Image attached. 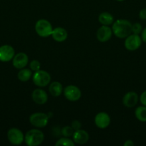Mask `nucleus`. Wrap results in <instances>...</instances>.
I'll return each mask as SVG.
<instances>
[{
	"label": "nucleus",
	"instance_id": "obj_1",
	"mask_svg": "<svg viewBox=\"0 0 146 146\" xmlns=\"http://www.w3.org/2000/svg\"><path fill=\"white\" fill-rule=\"evenodd\" d=\"M113 33L119 38H125L132 34V23L129 20L120 19L114 21L112 26Z\"/></svg>",
	"mask_w": 146,
	"mask_h": 146
},
{
	"label": "nucleus",
	"instance_id": "obj_2",
	"mask_svg": "<svg viewBox=\"0 0 146 146\" xmlns=\"http://www.w3.org/2000/svg\"><path fill=\"white\" fill-rule=\"evenodd\" d=\"M44 141V135L40 129H31L24 135V143L28 146H38Z\"/></svg>",
	"mask_w": 146,
	"mask_h": 146
},
{
	"label": "nucleus",
	"instance_id": "obj_3",
	"mask_svg": "<svg viewBox=\"0 0 146 146\" xmlns=\"http://www.w3.org/2000/svg\"><path fill=\"white\" fill-rule=\"evenodd\" d=\"M34 29L37 35L43 38L50 36L53 31V27L51 23L44 19H39L36 22Z\"/></svg>",
	"mask_w": 146,
	"mask_h": 146
},
{
	"label": "nucleus",
	"instance_id": "obj_4",
	"mask_svg": "<svg viewBox=\"0 0 146 146\" xmlns=\"http://www.w3.org/2000/svg\"><path fill=\"white\" fill-rule=\"evenodd\" d=\"M31 78H32L34 85L38 86L39 88L47 86L50 84V81H51L50 74L47 71L41 69L34 71Z\"/></svg>",
	"mask_w": 146,
	"mask_h": 146
},
{
	"label": "nucleus",
	"instance_id": "obj_5",
	"mask_svg": "<svg viewBox=\"0 0 146 146\" xmlns=\"http://www.w3.org/2000/svg\"><path fill=\"white\" fill-rule=\"evenodd\" d=\"M50 118L47 113L42 112H36L29 116V123L31 125L37 128H44L49 123Z\"/></svg>",
	"mask_w": 146,
	"mask_h": 146
},
{
	"label": "nucleus",
	"instance_id": "obj_6",
	"mask_svg": "<svg viewBox=\"0 0 146 146\" xmlns=\"http://www.w3.org/2000/svg\"><path fill=\"white\" fill-rule=\"evenodd\" d=\"M142 42L143 41L140 35L132 33L125 38L124 45L127 51H135L141 46Z\"/></svg>",
	"mask_w": 146,
	"mask_h": 146
},
{
	"label": "nucleus",
	"instance_id": "obj_7",
	"mask_svg": "<svg viewBox=\"0 0 146 146\" xmlns=\"http://www.w3.org/2000/svg\"><path fill=\"white\" fill-rule=\"evenodd\" d=\"M7 138L10 143L19 145L24 142V135L22 131L17 128H11L7 132Z\"/></svg>",
	"mask_w": 146,
	"mask_h": 146
},
{
	"label": "nucleus",
	"instance_id": "obj_8",
	"mask_svg": "<svg viewBox=\"0 0 146 146\" xmlns=\"http://www.w3.org/2000/svg\"><path fill=\"white\" fill-rule=\"evenodd\" d=\"M63 94L67 100L71 102L79 101L82 96V92L80 88L74 85H69L63 90Z\"/></svg>",
	"mask_w": 146,
	"mask_h": 146
},
{
	"label": "nucleus",
	"instance_id": "obj_9",
	"mask_svg": "<svg viewBox=\"0 0 146 146\" xmlns=\"http://www.w3.org/2000/svg\"><path fill=\"white\" fill-rule=\"evenodd\" d=\"M94 124L96 126L100 129H105L110 125L111 119L109 115L105 112H100L94 117Z\"/></svg>",
	"mask_w": 146,
	"mask_h": 146
},
{
	"label": "nucleus",
	"instance_id": "obj_10",
	"mask_svg": "<svg viewBox=\"0 0 146 146\" xmlns=\"http://www.w3.org/2000/svg\"><path fill=\"white\" fill-rule=\"evenodd\" d=\"M15 55L14 48L10 45H3L0 46V61L9 62L12 61Z\"/></svg>",
	"mask_w": 146,
	"mask_h": 146
},
{
	"label": "nucleus",
	"instance_id": "obj_11",
	"mask_svg": "<svg viewBox=\"0 0 146 146\" xmlns=\"http://www.w3.org/2000/svg\"><path fill=\"white\" fill-rule=\"evenodd\" d=\"M113 34V33L112 28H110L109 26L102 25V27H100L97 29V33H96V37L99 41L104 43L108 41L112 38Z\"/></svg>",
	"mask_w": 146,
	"mask_h": 146
},
{
	"label": "nucleus",
	"instance_id": "obj_12",
	"mask_svg": "<svg viewBox=\"0 0 146 146\" xmlns=\"http://www.w3.org/2000/svg\"><path fill=\"white\" fill-rule=\"evenodd\" d=\"M29 63V57L27 54L24 52L17 53L14 55L12 59V65L17 69L25 68Z\"/></svg>",
	"mask_w": 146,
	"mask_h": 146
},
{
	"label": "nucleus",
	"instance_id": "obj_13",
	"mask_svg": "<svg viewBox=\"0 0 146 146\" xmlns=\"http://www.w3.org/2000/svg\"><path fill=\"white\" fill-rule=\"evenodd\" d=\"M139 101V96L135 91L126 93L123 98V104L126 108H134Z\"/></svg>",
	"mask_w": 146,
	"mask_h": 146
},
{
	"label": "nucleus",
	"instance_id": "obj_14",
	"mask_svg": "<svg viewBox=\"0 0 146 146\" xmlns=\"http://www.w3.org/2000/svg\"><path fill=\"white\" fill-rule=\"evenodd\" d=\"M31 98L35 104L38 105H43L48 101V95L44 90L41 88L34 89L31 93Z\"/></svg>",
	"mask_w": 146,
	"mask_h": 146
},
{
	"label": "nucleus",
	"instance_id": "obj_15",
	"mask_svg": "<svg viewBox=\"0 0 146 146\" xmlns=\"http://www.w3.org/2000/svg\"><path fill=\"white\" fill-rule=\"evenodd\" d=\"M90 139L89 133L84 130L79 129L74 131L72 135V140L74 143L79 144V145H83L86 143L88 142Z\"/></svg>",
	"mask_w": 146,
	"mask_h": 146
},
{
	"label": "nucleus",
	"instance_id": "obj_16",
	"mask_svg": "<svg viewBox=\"0 0 146 146\" xmlns=\"http://www.w3.org/2000/svg\"><path fill=\"white\" fill-rule=\"evenodd\" d=\"M51 36L53 39L57 41V42H63L68 37V32L63 27H58L53 29Z\"/></svg>",
	"mask_w": 146,
	"mask_h": 146
},
{
	"label": "nucleus",
	"instance_id": "obj_17",
	"mask_svg": "<svg viewBox=\"0 0 146 146\" xmlns=\"http://www.w3.org/2000/svg\"><path fill=\"white\" fill-rule=\"evenodd\" d=\"M62 84L59 81H53L50 83L49 86V92L52 96L59 97L63 93Z\"/></svg>",
	"mask_w": 146,
	"mask_h": 146
},
{
	"label": "nucleus",
	"instance_id": "obj_18",
	"mask_svg": "<svg viewBox=\"0 0 146 146\" xmlns=\"http://www.w3.org/2000/svg\"><path fill=\"white\" fill-rule=\"evenodd\" d=\"M98 21L102 25L110 26L114 22V17L110 12L104 11L99 15Z\"/></svg>",
	"mask_w": 146,
	"mask_h": 146
},
{
	"label": "nucleus",
	"instance_id": "obj_19",
	"mask_svg": "<svg viewBox=\"0 0 146 146\" xmlns=\"http://www.w3.org/2000/svg\"><path fill=\"white\" fill-rule=\"evenodd\" d=\"M33 71L30 68H23L19 69V71L17 74V78L21 82H27L30 78H31L33 75Z\"/></svg>",
	"mask_w": 146,
	"mask_h": 146
},
{
	"label": "nucleus",
	"instance_id": "obj_20",
	"mask_svg": "<svg viewBox=\"0 0 146 146\" xmlns=\"http://www.w3.org/2000/svg\"><path fill=\"white\" fill-rule=\"evenodd\" d=\"M135 116L140 122H146V106H140L135 110Z\"/></svg>",
	"mask_w": 146,
	"mask_h": 146
},
{
	"label": "nucleus",
	"instance_id": "obj_21",
	"mask_svg": "<svg viewBox=\"0 0 146 146\" xmlns=\"http://www.w3.org/2000/svg\"><path fill=\"white\" fill-rule=\"evenodd\" d=\"M74 144L75 143H74V142L73 141V140L70 139V138H67V137H62V138H60V139L55 143L56 146H74Z\"/></svg>",
	"mask_w": 146,
	"mask_h": 146
},
{
	"label": "nucleus",
	"instance_id": "obj_22",
	"mask_svg": "<svg viewBox=\"0 0 146 146\" xmlns=\"http://www.w3.org/2000/svg\"><path fill=\"white\" fill-rule=\"evenodd\" d=\"M74 133V130L73 129L71 125H66V126L62 128L61 129V134L63 137H67V138L72 137Z\"/></svg>",
	"mask_w": 146,
	"mask_h": 146
},
{
	"label": "nucleus",
	"instance_id": "obj_23",
	"mask_svg": "<svg viewBox=\"0 0 146 146\" xmlns=\"http://www.w3.org/2000/svg\"><path fill=\"white\" fill-rule=\"evenodd\" d=\"M143 26H142V24L140 23L136 22L134 23V24H132V33L133 34L140 35V33L143 31Z\"/></svg>",
	"mask_w": 146,
	"mask_h": 146
},
{
	"label": "nucleus",
	"instance_id": "obj_24",
	"mask_svg": "<svg viewBox=\"0 0 146 146\" xmlns=\"http://www.w3.org/2000/svg\"><path fill=\"white\" fill-rule=\"evenodd\" d=\"M29 68L32 71H37L41 68V64L38 60H32L29 64Z\"/></svg>",
	"mask_w": 146,
	"mask_h": 146
},
{
	"label": "nucleus",
	"instance_id": "obj_25",
	"mask_svg": "<svg viewBox=\"0 0 146 146\" xmlns=\"http://www.w3.org/2000/svg\"><path fill=\"white\" fill-rule=\"evenodd\" d=\"M71 126L72 127V128L74 130V131H75L79 129H81L82 123H80V121H77V120H74V121H73L72 122Z\"/></svg>",
	"mask_w": 146,
	"mask_h": 146
},
{
	"label": "nucleus",
	"instance_id": "obj_26",
	"mask_svg": "<svg viewBox=\"0 0 146 146\" xmlns=\"http://www.w3.org/2000/svg\"><path fill=\"white\" fill-rule=\"evenodd\" d=\"M139 101L141 103L142 105L146 106V90L140 94V97H139Z\"/></svg>",
	"mask_w": 146,
	"mask_h": 146
},
{
	"label": "nucleus",
	"instance_id": "obj_27",
	"mask_svg": "<svg viewBox=\"0 0 146 146\" xmlns=\"http://www.w3.org/2000/svg\"><path fill=\"white\" fill-rule=\"evenodd\" d=\"M139 18L141 20H146V8H143L139 11Z\"/></svg>",
	"mask_w": 146,
	"mask_h": 146
},
{
	"label": "nucleus",
	"instance_id": "obj_28",
	"mask_svg": "<svg viewBox=\"0 0 146 146\" xmlns=\"http://www.w3.org/2000/svg\"><path fill=\"white\" fill-rule=\"evenodd\" d=\"M140 37H141V39L143 41V42L146 44V27L143 29L142 32L140 33Z\"/></svg>",
	"mask_w": 146,
	"mask_h": 146
},
{
	"label": "nucleus",
	"instance_id": "obj_29",
	"mask_svg": "<svg viewBox=\"0 0 146 146\" xmlns=\"http://www.w3.org/2000/svg\"><path fill=\"white\" fill-rule=\"evenodd\" d=\"M135 143L132 140H127L124 143L123 145L124 146H134Z\"/></svg>",
	"mask_w": 146,
	"mask_h": 146
},
{
	"label": "nucleus",
	"instance_id": "obj_30",
	"mask_svg": "<svg viewBox=\"0 0 146 146\" xmlns=\"http://www.w3.org/2000/svg\"><path fill=\"white\" fill-rule=\"evenodd\" d=\"M47 115H48V117L50 118H50H52V117L53 114H52V113L50 112V113H47Z\"/></svg>",
	"mask_w": 146,
	"mask_h": 146
},
{
	"label": "nucleus",
	"instance_id": "obj_31",
	"mask_svg": "<svg viewBox=\"0 0 146 146\" xmlns=\"http://www.w3.org/2000/svg\"><path fill=\"white\" fill-rule=\"evenodd\" d=\"M116 1H125V0H116Z\"/></svg>",
	"mask_w": 146,
	"mask_h": 146
}]
</instances>
